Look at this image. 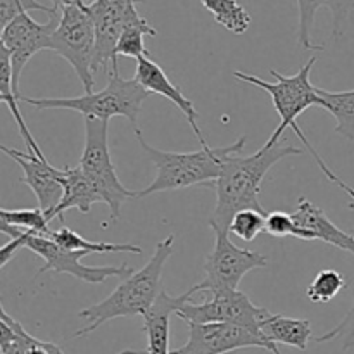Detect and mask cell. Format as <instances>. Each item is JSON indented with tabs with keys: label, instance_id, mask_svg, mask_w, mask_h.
Returning <instances> with one entry per match:
<instances>
[{
	"label": "cell",
	"instance_id": "4316f807",
	"mask_svg": "<svg viewBox=\"0 0 354 354\" xmlns=\"http://www.w3.org/2000/svg\"><path fill=\"white\" fill-rule=\"evenodd\" d=\"M332 14V38L354 44V0H325Z\"/></svg>",
	"mask_w": 354,
	"mask_h": 354
},
{
	"label": "cell",
	"instance_id": "603a6c76",
	"mask_svg": "<svg viewBox=\"0 0 354 354\" xmlns=\"http://www.w3.org/2000/svg\"><path fill=\"white\" fill-rule=\"evenodd\" d=\"M204 9L213 14L214 21L234 35H244L252 23L251 14L239 0H201Z\"/></svg>",
	"mask_w": 354,
	"mask_h": 354
},
{
	"label": "cell",
	"instance_id": "ac0fdd59",
	"mask_svg": "<svg viewBox=\"0 0 354 354\" xmlns=\"http://www.w3.org/2000/svg\"><path fill=\"white\" fill-rule=\"evenodd\" d=\"M292 216L297 221V225L303 227L304 230L311 232L317 241L334 245V248L342 249V251H346L349 239L353 237L351 234L341 230L337 225L332 223L327 214H325V211L318 207L317 204L311 203V201H308L306 197L297 199V207Z\"/></svg>",
	"mask_w": 354,
	"mask_h": 354
},
{
	"label": "cell",
	"instance_id": "3957f363",
	"mask_svg": "<svg viewBox=\"0 0 354 354\" xmlns=\"http://www.w3.org/2000/svg\"><path fill=\"white\" fill-rule=\"evenodd\" d=\"M175 235H168L156 245L154 254L138 272L131 273L100 303L92 304L78 313L85 327L75 332L73 337H85L114 318L144 317L156 303L162 290V270L173 254Z\"/></svg>",
	"mask_w": 354,
	"mask_h": 354
},
{
	"label": "cell",
	"instance_id": "8fae6325",
	"mask_svg": "<svg viewBox=\"0 0 354 354\" xmlns=\"http://www.w3.org/2000/svg\"><path fill=\"white\" fill-rule=\"evenodd\" d=\"M61 3H54V10L48 14L45 24L37 23L30 14L24 12L2 28V47L10 54L12 85L17 95H21L19 80L28 61L38 52L52 50V35L61 19Z\"/></svg>",
	"mask_w": 354,
	"mask_h": 354
},
{
	"label": "cell",
	"instance_id": "4fadbf2b",
	"mask_svg": "<svg viewBox=\"0 0 354 354\" xmlns=\"http://www.w3.org/2000/svg\"><path fill=\"white\" fill-rule=\"evenodd\" d=\"M140 0H97L90 7L97 37V68L118 69L116 45L124 28L140 21Z\"/></svg>",
	"mask_w": 354,
	"mask_h": 354
},
{
	"label": "cell",
	"instance_id": "30bf717a",
	"mask_svg": "<svg viewBox=\"0 0 354 354\" xmlns=\"http://www.w3.org/2000/svg\"><path fill=\"white\" fill-rule=\"evenodd\" d=\"M272 315L266 308L256 306L248 294L241 290H225L211 294V299L201 304L185 303L176 317L185 324H234L249 330L261 332V325Z\"/></svg>",
	"mask_w": 354,
	"mask_h": 354
},
{
	"label": "cell",
	"instance_id": "484cf974",
	"mask_svg": "<svg viewBox=\"0 0 354 354\" xmlns=\"http://www.w3.org/2000/svg\"><path fill=\"white\" fill-rule=\"evenodd\" d=\"M346 287H348V282H346L342 273H339L337 270H322L315 277L313 282L308 286L306 296L315 304L328 303L334 297H337L341 290H344Z\"/></svg>",
	"mask_w": 354,
	"mask_h": 354
},
{
	"label": "cell",
	"instance_id": "8992f818",
	"mask_svg": "<svg viewBox=\"0 0 354 354\" xmlns=\"http://www.w3.org/2000/svg\"><path fill=\"white\" fill-rule=\"evenodd\" d=\"M107 133L109 121L85 118V145L78 165L99 194L100 203L109 207V218L102 221V228L120 220L121 207L127 201L137 199V192L127 189L118 178L116 168L111 159Z\"/></svg>",
	"mask_w": 354,
	"mask_h": 354
},
{
	"label": "cell",
	"instance_id": "83f0119b",
	"mask_svg": "<svg viewBox=\"0 0 354 354\" xmlns=\"http://www.w3.org/2000/svg\"><path fill=\"white\" fill-rule=\"evenodd\" d=\"M322 6H325V0H297V12H299L297 44L304 50H324V45H315L313 40H311L315 17H317L318 9Z\"/></svg>",
	"mask_w": 354,
	"mask_h": 354
},
{
	"label": "cell",
	"instance_id": "d4e9b609",
	"mask_svg": "<svg viewBox=\"0 0 354 354\" xmlns=\"http://www.w3.org/2000/svg\"><path fill=\"white\" fill-rule=\"evenodd\" d=\"M0 225L19 228L23 232H35V234L50 235V220L41 207L33 209H0Z\"/></svg>",
	"mask_w": 354,
	"mask_h": 354
},
{
	"label": "cell",
	"instance_id": "cb8c5ba5",
	"mask_svg": "<svg viewBox=\"0 0 354 354\" xmlns=\"http://www.w3.org/2000/svg\"><path fill=\"white\" fill-rule=\"evenodd\" d=\"M145 37H158L156 28L151 26L145 17L124 28V31L120 37V41L116 45V59L120 55H124V57H133L138 61V59L151 55L147 48H145Z\"/></svg>",
	"mask_w": 354,
	"mask_h": 354
},
{
	"label": "cell",
	"instance_id": "277c9868",
	"mask_svg": "<svg viewBox=\"0 0 354 354\" xmlns=\"http://www.w3.org/2000/svg\"><path fill=\"white\" fill-rule=\"evenodd\" d=\"M135 137H137L142 151L147 154V158L158 169L156 178L144 190L137 192V199L158 192L187 189L192 185H207V182L214 183L220 176L225 161L230 156L241 154L245 147V140H248V137L242 135L241 138L225 147L213 149L207 145V147L194 152H169L147 144L140 128H135Z\"/></svg>",
	"mask_w": 354,
	"mask_h": 354
},
{
	"label": "cell",
	"instance_id": "f1b7e54d",
	"mask_svg": "<svg viewBox=\"0 0 354 354\" xmlns=\"http://www.w3.org/2000/svg\"><path fill=\"white\" fill-rule=\"evenodd\" d=\"M266 216L268 214L256 209L239 211L232 220L228 232L235 237L242 239L245 242H252L258 239L259 234L266 232Z\"/></svg>",
	"mask_w": 354,
	"mask_h": 354
},
{
	"label": "cell",
	"instance_id": "ba28073f",
	"mask_svg": "<svg viewBox=\"0 0 354 354\" xmlns=\"http://www.w3.org/2000/svg\"><path fill=\"white\" fill-rule=\"evenodd\" d=\"M209 227L214 234V248L206 258L204 277L192 286L196 294L239 290V283L249 272L268 265L265 254L235 245L228 237L230 232L220 228L214 221L209 220Z\"/></svg>",
	"mask_w": 354,
	"mask_h": 354
},
{
	"label": "cell",
	"instance_id": "9a60e30c",
	"mask_svg": "<svg viewBox=\"0 0 354 354\" xmlns=\"http://www.w3.org/2000/svg\"><path fill=\"white\" fill-rule=\"evenodd\" d=\"M135 80H137L149 93L161 95L165 97V99H168L169 102L175 104V106L182 111L185 120L189 121L190 128L194 130V135L197 137L199 144L203 145V147H207V142L199 127V113H197V109L194 107V102L183 95L182 90H180L178 86L173 85L171 80H169L168 75L165 73V69L152 59V55L138 59L137 69H135Z\"/></svg>",
	"mask_w": 354,
	"mask_h": 354
},
{
	"label": "cell",
	"instance_id": "e575fe53",
	"mask_svg": "<svg viewBox=\"0 0 354 354\" xmlns=\"http://www.w3.org/2000/svg\"><path fill=\"white\" fill-rule=\"evenodd\" d=\"M346 251L351 252V254L354 256V237L349 239V244H348V248H346Z\"/></svg>",
	"mask_w": 354,
	"mask_h": 354
},
{
	"label": "cell",
	"instance_id": "6da1fadb",
	"mask_svg": "<svg viewBox=\"0 0 354 354\" xmlns=\"http://www.w3.org/2000/svg\"><path fill=\"white\" fill-rule=\"evenodd\" d=\"M299 154H303V151L294 145L266 142L251 156H230L225 161L218 180L213 183L216 190V207L209 220L223 230H228L239 211L256 209L265 213L259 203L263 180L277 162Z\"/></svg>",
	"mask_w": 354,
	"mask_h": 354
},
{
	"label": "cell",
	"instance_id": "52a82bcc",
	"mask_svg": "<svg viewBox=\"0 0 354 354\" xmlns=\"http://www.w3.org/2000/svg\"><path fill=\"white\" fill-rule=\"evenodd\" d=\"M52 52L73 66L85 93H92L99 68L95 26L88 9L76 6L61 7V19L52 35Z\"/></svg>",
	"mask_w": 354,
	"mask_h": 354
},
{
	"label": "cell",
	"instance_id": "e0dca14e",
	"mask_svg": "<svg viewBox=\"0 0 354 354\" xmlns=\"http://www.w3.org/2000/svg\"><path fill=\"white\" fill-rule=\"evenodd\" d=\"M59 180L64 189V196H62L61 204L48 214V220H55L57 218L61 223H64V213L69 209H78L80 213L86 214L90 213V207L95 203H100V197L83 169L80 166H66V168L59 169Z\"/></svg>",
	"mask_w": 354,
	"mask_h": 354
},
{
	"label": "cell",
	"instance_id": "5b68a950",
	"mask_svg": "<svg viewBox=\"0 0 354 354\" xmlns=\"http://www.w3.org/2000/svg\"><path fill=\"white\" fill-rule=\"evenodd\" d=\"M151 93L140 85L135 78L124 80L120 76V69H111L109 82L99 92L83 93L80 97H23L21 102L30 104L37 109H69L76 111L83 118L109 121L114 116H123L133 124V130L138 128L142 104Z\"/></svg>",
	"mask_w": 354,
	"mask_h": 354
},
{
	"label": "cell",
	"instance_id": "f546056e",
	"mask_svg": "<svg viewBox=\"0 0 354 354\" xmlns=\"http://www.w3.org/2000/svg\"><path fill=\"white\" fill-rule=\"evenodd\" d=\"M266 234L277 239L294 237L299 241H317L311 232L304 230L303 227L297 225L292 214H287L283 211H273L266 216Z\"/></svg>",
	"mask_w": 354,
	"mask_h": 354
},
{
	"label": "cell",
	"instance_id": "d6986e66",
	"mask_svg": "<svg viewBox=\"0 0 354 354\" xmlns=\"http://www.w3.org/2000/svg\"><path fill=\"white\" fill-rule=\"evenodd\" d=\"M261 334L273 344H283L306 351L311 341V324L301 318H289L272 313L261 325Z\"/></svg>",
	"mask_w": 354,
	"mask_h": 354
},
{
	"label": "cell",
	"instance_id": "5bb4252c",
	"mask_svg": "<svg viewBox=\"0 0 354 354\" xmlns=\"http://www.w3.org/2000/svg\"><path fill=\"white\" fill-rule=\"evenodd\" d=\"M2 151L23 169L21 182L26 183L33 190L38 207H41L48 216L61 204L62 196H64V189L59 180V169L54 168L47 158H38L33 152H21L7 145H2Z\"/></svg>",
	"mask_w": 354,
	"mask_h": 354
},
{
	"label": "cell",
	"instance_id": "7402d4cb",
	"mask_svg": "<svg viewBox=\"0 0 354 354\" xmlns=\"http://www.w3.org/2000/svg\"><path fill=\"white\" fill-rule=\"evenodd\" d=\"M48 237L61 248L69 251H85L86 254H107V252H130L140 254L142 248L133 244H111V242H92L82 237L75 230L68 227H61L59 230H52Z\"/></svg>",
	"mask_w": 354,
	"mask_h": 354
},
{
	"label": "cell",
	"instance_id": "4dcf8cb0",
	"mask_svg": "<svg viewBox=\"0 0 354 354\" xmlns=\"http://www.w3.org/2000/svg\"><path fill=\"white\" fill-rule=\"evenodd\" d=\"M341 341L342 349H353L354 348V301L351 310L346 313V317L335 325L332 330L325 332L320 337H315L317 344H325V342Z\"/></svg>",
	"mask_w": 354,
	"mask_h": 354
},
{
	"label": "cell",
	"instance_id": "7a4b0ae2",
	"mask_svg": "<svg viewBox=\"0 0 354 354\" xmlns=\"http://www.w3.org/2000/svg\"><path fill=\"white\" fill-rule=\"evenodd\" d=\"M317 61H318V57L311 55V57L308 59L306 64L301 66L299 71L292 76H286V75H282V73L277 71V69H270L272 76L275 78V82L273 83L266 82V80L259 78V76H256V75H249V73H244V71H234V76L237 80H241V82L251 83V85L259 86V88L265 90V92H268L270 97H272L273 107H275L277 114L280 116V124L277 127V130L273 131L272 137L268 138V144H279V140H280V137H282L283 131H286L287 128H290V130L297 135V138L303 142L304 147H306V151L310 152V154L313 156L315 161L318 162V166H320V169H322V173L325 175V178H327L328 182L334 183L335 187H339V189H341L342 192L349 197V199L354 201L353 187L348 185V183H346L341 176H337L330 168H328L327 162L322 159V156L318 154L317 149L311 145V142L308 140V137L303 133V130H301L299 124H297V121H296L297 116H299L303 111L310 109L311 106H318L317 86H315L310 80V73H311V69H313L315 62Z\"/></svg>",
	"mask_w": 354,
	"mask_h": 354
},
{
	"label": "cell",
	"instance_id": "1f68e13d",
	"mask_svg": "<svg viewBox=\"0 0 354 354\" xmlns=\"http://www.w3.org/2000/svg\"><path fill=\"white\" fill-rule=\"evenodd\" d=\"M54 2V0H50ZM28 10H41L45 14H50L54 10V3L50 7L44 6L38 0H0V19H2V28L7 26L14 17L19 14L28 12Z\"/></svg>",
	"mask_w": 354,
	"mask_h": 354
},
{
	"label": "cell",
	"instance_id": "7c38bea8",
	"mask_svg": "<svg viewBox=\"0 0 354 354\" xmlns=\"http://www.w3.org/2000/svg\"><path fill=\"white\" fill-rule=\"evenodd\" d=\"M189 339L182 348L171 354H228L248 348L266 349L272 354H282L279 346L270 342L261 332L249 330L234 324H187Z\"/></svg>",
	"mask_w": 354,
	"mask_h": 354
},
{
	"label": "cell",
	"instance_id": "836d02e7",
	"mask_svg": "<svg viewBox=\"0 0 354 354\" xmlns=\"http://www.w3.org/2000/svg\"><path fill=\"white\" fill-rule=\"evenodd\" d=\"M118 354H147V351H135V349H123L121 353Z\"/></svg>",
	"mask_w": 354,
	"mask_h": 354
},
{
	"label": "cell",
	"instance_id": "2e32d148",
	"mask_svg": "<svg viewBox=\"0 0 354 354\" xmlns=\"http://www.w3.org/2000/svg\"><path fill=\"white\" fill-rule=\"evenodd\" d=\"M196 294L190 287L182 296H169L166 289L161 290L156 303L144 315V332L147 337V354H171L169 351V320L180 308L192 299Z\"/></svg>",
	"mask_w": 354,
	"mask_h": 354
},
{
	"label": "cell",
	"instance_id": "9c48e42d",
	"mask_svg": "<svg viewBox=\"0 0 354 354\" xmlns=\"http://www.w3.org/2000/svg\"><path fill=\"white\" fill-rule=\"evenodd\" d=\"M21 237L24 241V249H30L45 261V265L38 270V275L47 272L68 273L85 283H104L113 277L128 279L133 273L127 263L118 266H85L82 263V259L88 256L85 251H69L61 248L48 235L23 232Z\"/></svg>",
	"mask_w": 354,
	"mask_h": 354
},
{
	"label": "cell",
	"instance_id": "d6a6232c",
	"mask_svg": "<svg viewBox=\"0 0 354 354\" xmlns=\"http://www.w3.org/2000/svg\"><path fill=\"white\" fill-rule=\"evenodd\" d=\"M97 0H54L52 3H61V6H76L83 9H90Z\"/></svg>",
	"mask_w": 354,
	"mask_h": 354
},
{
	"label": "cell",
	"instance_id": "44dd1931",
	"mask_svg": "<svg viewBox=\"0 0 354 354\" xmlns=\"http://www.w3.org/2000/svg\"><path fill=\"white\" fill-rule=\"evenodd\" d=\"M318 106L332 114L337 121L335 131L354 142V88L344 92H328V90L317 88Z\"/></svg>",
	"mask_w": 354,
	"mask_h": 354
},
{
	"label": "cell",
	"instance_id": "ffe728a7",
	"mask_svg": "<svg viewBox=\"0 0 354 354\" xmlns=\"http://www.w3.org/2000/svg\"><path fill=\"white\" fill-rule=\"evenodd\" d=\"M0 59H2V61H0V100L9 107L10 114H12L14 121H16L17 128H19L21 138H23L24 144H26L28 152H33V154H37L38 158H45L40 145L37 144L35 137L31 135L30 128H28L26 123H24L23 114H21V109H19L21 95H17L12 85V62H10V54L3 47H2V52H0Z\"/></svg>",
	"mask_w": 354,
	"mask_h": 354
}]
</instances>
